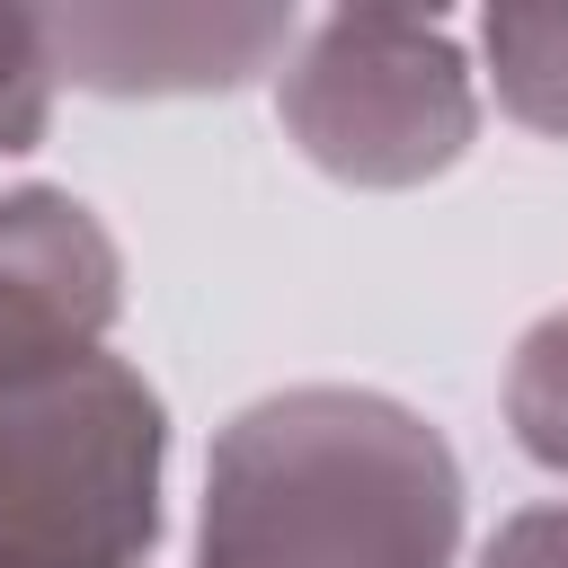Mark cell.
<instances>
[{
  "instance_id": "1",
  "label": "cell",
  "mask_w": 568,
  "mask_h": 568,
  "mask_svg": "<svg viewBox=\"0 0 568 568\" xmlns=\"http://www.w3.org/2000/svg\"><path fill=\"white\" fill-rule=\"evenodd\" d=\"M462 470L382 390H275L240 408L204 479V568H444Z\"/></svg>"
},
{
  "instance_id": "2",
  "label": "cell",
  "mask_w": 568,
  "mask_h": 568,
  "mask_svg": "<svg viewBox=\"0 0 568 568\" xmlns=\"http://www.w3.org/2000/svg\"><path fill=\"white\" fill-rule=\"evenodd\" d=\"M160 453V399L106 346L0 373V568H142Z\"/></svg>"
},
{
  "instance_id": "3",
  "label": "cell",
  "mask_w": 568,
  "mask_h": 568,
  "mask_svg": "<svg viewBox=\"0 0 568 568\" xmlns=\"http://www.w3.org/2000/svg\"><path fill=\"white\" fill-rule=\"evenodd\" d=\"M470 71L462 44L435 18L346 9L311 27V44L284 71V124L293 142L346 178V186H417L462 160L470 142Z\"/></svg>"
},
{
  "instance_id": "4",
  "label": "cell",
  "mask_w": 568,
  "mask_h": 568,
  "mask_svg": "<svg viewBox=\"0 0 568 568\" xmlns=\"http://www.w3.org/2000/svg\"><path fill=\"white\" fill-rule=\"evenodd\" d=\"M115 320V240L53 186L0 195V373L98 346Z\"/></svg>"
},
{
  "instance_id": "5",
  "label": "cell",
  "mask_w": 568,
  "mask_h": 568,
  "mask_svg": "<svg viewBox=\"0 0 568 568\" xmlns=\"http://www.w3.org/2000/svg\"><path fill=\"white\" fill-rule=\"evenodd\" d=\"M293 44L284 9H71L44 18L53 71L89 89H231Z\"/></svg>"
},
{
  "instance_id": "6",
  "label": "cell",
  "mask_w": 568,
  "mask_h": 568,
  "mask_svg": "<svg viewBox=\"0 0 568 568\" xmlns=\"http://www.w3.org/2000/svg\"><path fill=\"white\" fill-rule=\"evenodd\" d=\"M479 44H488V71H497V98L532 133L568 142V9H488Z\"/></svg>"
},
{
  "instance_id": "7",
  "label": "cell",
  "mask_w": 568,
  "mask_h": 568,
  "mask_svg": "<svg viewBox=\"0 0 568 568\" xmlns=\"http://www.w3.org/2000/svg\"><path fill=\"white\" fill-rule=\"evenodd\" d=\"M506 426L532 462L568 470V311H550L524 346H515V373H506Z\"/></svg>"
},
{
  "instance_id": "8",
  "label": "cell",
  "mask_w": 568,
  "mask_h": 568,
  "mask_svg": "<svg viewBox=\"0 0 568 568\" xmlns=\"http://www.w3.org/2000/svg\"><path fill=\"white\" fill-rule=\"evenodd\" d=\"M44 98H53L44 18L0 9V151H27V142L44 133Z\"/></svg>"
},
{
  "instance_id": "9",
  "label": "cell",
  "mask_w": 568,
  "mask_h": 568,
  "mask_svg": "<svg viewBox=\"0 0 568 568\" xmlns=\"http://www.w3.org/2000/svg\"><path fill=\"white\" fill-rule=\"evenodd\" d=\"M488 568H568V506H532L488 541Z\"/></svg>"
}]
</instances>
